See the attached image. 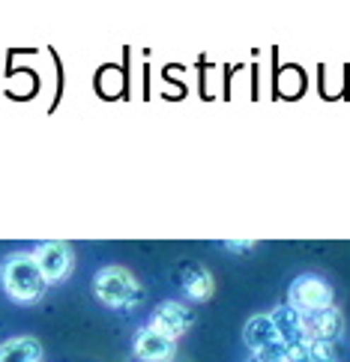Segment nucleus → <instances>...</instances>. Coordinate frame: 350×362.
Masks as SVG:
<instances>
[{"mask_svg": "<svg viewBox=\"0 0 350 362\" xmlns=\"http://www.w3.org/2000/svg\"><path fill=\"white\" fill-rule=\"evenodd\" d=\"M0 284H4L9 300H16V303H36L48 288V281L39 273L33 255L28 252H16L0 264Z\"/></svg>", "mask_w": 350, "mask_h": 362, "instance_id": "nucleus-1", "label": "nucleus"}, {"mask_svg": "<svg viewBox=\"0 0 350 362\" xmlns=\"http://www.w3.org/2000/svg\"><path fill=\"white\" fill-rule=\"evenodd\" d=\"M93 293H96V300L102 305L117 308V312H126V308L138 305L141 284L123 267H102L93 276Z\"/></svg>", "mask_w": 350, "mask_h": 362, "instance_id": "nucleus-2", "label": "nucleus"}, {"mask_svg": "<svg viewBox=\"0 0 350 362\" xmlns=\"http://www.w3.org/2000/svg\"><path fill=\"white\" fill-rule=\"evenodd\" d=\"M288 305L300 315H311V312H323V308L332 305V288L327 279L320 276H296L291 291H288Z\"/></svg>", "mask_w": 350, "mask_h": 362, "instance_id": "nucleus-3", "label": "nucleus"}, {"mask_svg": "<svg viewBox=\"0 0 350 362\" xmlns=\"http://www.w3.org/2000/svg\"><path fill=\"white\" fill-rule=\"evenodd\" d=\"M33 261L48 284H57L63 279H69L75 267V255L69 249V243H42V245H36Z\"/></svg>", "mask_w": 350, "mask_h": 362, "instance_id": "nucleus-4", "label": "nucleus"}, {"mask_svg": "<svg viewBox=\"0 0 350 362\" xmlns=\"http://www.w3.org/2000/svg\"><path fill=\"white\" fill-rule=\"evenodd\" d=\"M192 323H194V315H192V308H189V305L177 303V300H165V303L150 315V323H147V327H150L153 332L165 335V339L177 341L183 332H189Z\"/></svg>", "mask_w": 350, "mask_h": 362, "instance_id": "nucleus-5", "label": "nucleus"}, {"mask_svg": "<svg viewBox=\"0 0 350 362\" xmlns=\"http://www.w3.org/2000/svg\"><path fill=\"white\" fill-rule=\"evenodd\" d=\"M344 332V315L335 305L323 308V312H311L303 315V339L308 341H323V344H335Z\"/></svg>", "mask_w": 350, "mask_h": 362, "instance_id": "nucleus-6", "label": "nucleus"}, {"mask_svg": "<svg viewBox=\"0 0 350 362\" xmlns=\"http://www.w3.org/2000/svg\"><path fill=\"white\" fill-rule=\"evenodd\" d=\"M135 356H138V362H174L177 341L165 339V335L144 327L135 335Z\"/></svg>", "mask_w": 350, "mask_h": 362, "instance_id": "nucleus-7", "label": "nucleus"}, {"mask_svg": "<svg viewBox=\"0 0 350 362\" xmlns=\"http://www.w3.org/2000/svg\"><path fill=\"white\" fill-rule=\"evenodd\" d=\"M243 341H245V347H249L252 354H261V351H267L269 344H276L279 332H276V327H272L269 315H252L249 320H245Z\"/></svg>", "mask_w": 350, "mask_h": 362, "instance_id": "nucleus-8", "label": "nucleus"}, {"mask_svg": "<svg viewBox=\"0 0 350 362\" xmlns=\"http://www.w3.org/2000/svg\"><path fill=\"white\" fill-rule=\"evenodd\" d=\"M269 320H272V327H276L279 332V341L281 344H296L303 339V315L300 312H293L291 305H279V308H272L269 312Z\"/></svg>", "mask_w": 350, "mask_h": 362, "instance_id": "nucleus-9", "label": "nucleus"}, {"mask_svg": "<svg viewBox=\"0 0 350 362\" xmlns=\"http://www.w3.org/2000/svg\"><path fill=\"white\" fill-rule=\"evenodd\" d=\"M0 362H42V344L33 335H18L0 344Z\"/></svg>", "mask_w": 350, "mask_h": 362, "instance_id": "nucleus-10", "label": "nucleus"}, {"mask_svg": "<svg viewBox=\"0 0 350 362\" xmlns=\"http://www.w3.org/2000/svg\"><path fill=\"white\" fill-rule=\"evenodd\" d=\"M183 291H186L189 300H194V303L210 300V296H213V273L206 267H201V264H192L183 273Z\"/></svg>", "mask_w": 350, "mask_h": 362, "instance_id": "nucleus-11", "label": "nucleus"}, {"mask_svg": "<svg viewBox=\"0 0 350 362\" xmlns=\"http://www.w3.org/2000/svg\"><path fill=\"white\" fill-rule=\"evenodd\" d=\"M288 362H335V347L323 341L300 339L288 347Z\"/></svg>", "mask_w": 350, "mask_h": 362, "instance_id": "nucleus-12", "label": "nucleus"}, {"mask_svg": "<svg viewBox=\"0 0 350 362\" xmlns=\"http://www.w3.org/2000/svg\"><path fill=\"white\" fill-rule=\"evenodd\" d=\"M228 252H249V249H255V243H222Z\"/></svg>", "mask_w": 350, "mask_h": 362, "instance_id": "nucleus-13", "label": "nucleus"}, {"mask_svg": "<svg viewBox=\"0 0 350 362\" xmlns=\"http://www.w3.org/2000/svg\"><path fill=\"white\" fill-rule=\"evenodd\" d=\"M245 362H261V359H257V356H255V354H252V356H249V359H245Z\"/></svg>", "mask_w": 350, "mask_h": 362, "instance_id": "nucleus-14", "label": "nucleus"}]
</instances>
